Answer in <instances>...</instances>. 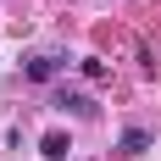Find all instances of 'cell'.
I'll return each instance as SVG.
<instances>
[{
    "instance_id": "6da1fadb",
    "label": "cell",
    "mask_w": 161,
    "mask_h": 161,
    "mask_svg": "<svg viewBox=\"0 0 161 161\" xmlns=\"http://www.w3.org/2000/svg\"><path fill=\"white\" fill-rule=\"evenodd\" d=\"M56 106H61V111H72V117H95V100L78 95V89H61V95H56Z\"/></svg>"
},
{
    "instance_id": "7a4b0ae2",
    "label": "cell",
    "mask_w": 161,
    "mask_h": 161,
    "mask_svg": "<svg viewBox=\"0 0 161 161\" xmlns=\"http://www.w3.org/2000/svg\"><path fill=\"white\" fill-rule=\"evenodd\" d=\"M39 150H45L50 161H67V150H72V139H67V133H45V139H39Z\"/></svg>"
},
{
    "instance_id": "3957f363",
    "label": "cell",
    "mask_w": 161,
    "mask_h": 161,
    "mask_svg": "<svg viewBox=\"0 0 161 161\" xmlns=\"http://www.w3.org/2000/svg\"><path fill=\"white\" fill-rule=\"evenodd\" d=\"M28 78L33 83H50V78H56V56H33V61H28Z\"/></svg>"
},
{
    "instance_id": "277c9868",
    "label": "cell",
    "mask_w": 161,
    "mask_h": 161,
    "mask_svg": "<svg viewBox=\"0 0 161 161\" xmlns=\"http://www.w3.org/2000/svg\"><path fill=\"white\" fill-rule=\"evenodd\" d=\"M145 150H150V133L145 128H128V133H122V156H145Z\"/></svg>"
},
{
    "instance_id": "5b68a950",
    "label": "cell",
    "mask_w": 161,
    "mask_h": 161,
    "mask_svg": "<svg viewBox=\"0 0 161 161\" xmlns=\"http://www.w3.org/2000/svg\"><path fill=\"white\" fill-rule=\"evenodd\" d=\"M78 72H83L89 83H106V61H100V56H83V61H78Z\"/></svg>"
}]
</instances>
